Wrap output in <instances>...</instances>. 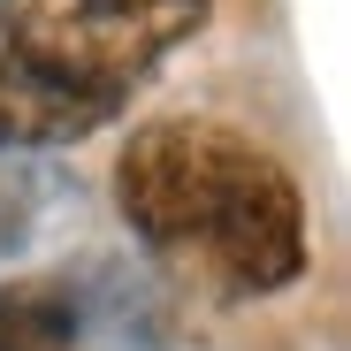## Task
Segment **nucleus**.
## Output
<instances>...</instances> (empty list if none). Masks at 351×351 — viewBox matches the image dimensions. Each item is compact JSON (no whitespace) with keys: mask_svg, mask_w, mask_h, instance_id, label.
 I'll return each instance as SVG.
<instances>
[{"mask_svg":"<svg viewBox=\"0 0 351 351\" xmlns=\"http://www.w3.org/2000/svg\"><path fill=\"white\" fill-rule=\"evenodd\" d=\"M0 351H77V306L62 282L0 290Z\"/></svg>","mask_w":351,"mask_h":351,"instance_id":"7ed1b4c3","label":"nucleus"},{"mask_svg":"<svg viewBox=\"0 0 351 351\" xmlns=\"http://www.w3.org/2000/svg\"><path fill=\"white\" fill-rule=\"evenodd\" d=\"M191 31L84 0H0V153H62L123 114Z\"/></svg>","mask_w":351,"mask_h":351,"instance_id":"f03ea898","label":"nucleus"},{"mask_svg":"<svg viewBox=\"0 0 351 351\" xmlns=\"http://www.w3.org/2000/svg\"><path fill=\"white\" fill-rule=\"evenodd\" d=\"M114 206L160 260L229 298H275L306 275V191L267 145L214 114H160L114 160Z\"/></svg>","mask_w":351,"mask_h":351,"instance_id":"f257e3e1","label":"nucleus"},{"mask_svg":"<svg viewBox=\"0 0 351 351\" xmlns=\"http://www.w3.org/2000/svg\"><path fill=\"white\" fill-rule=\"evenodd\" d=\"M84 8H99V16H130V23H176V31H206V16H214V0H84Z\"/></svg>","mask_w":351,"mask_h":351,"instance_id":"20e7f679","label":"nucleus"}]
</instances>
